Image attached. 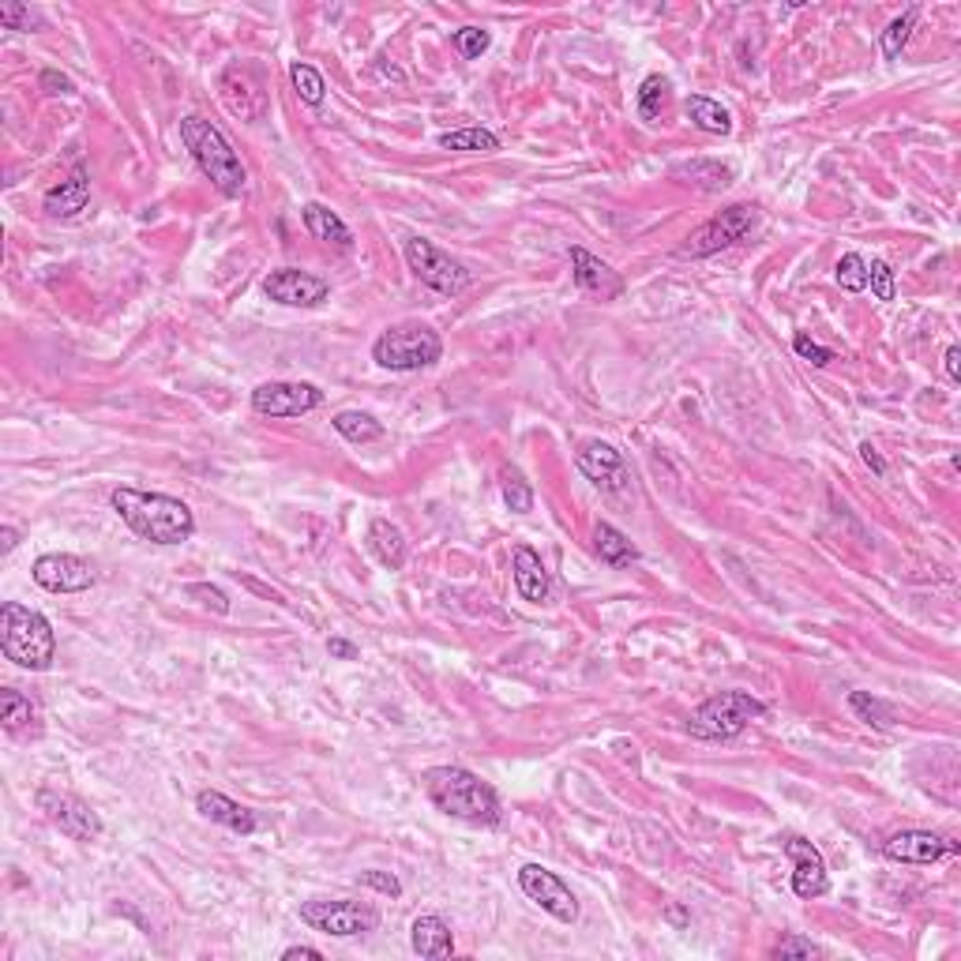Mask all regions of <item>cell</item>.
I'll return each instance as SVG.
<instances>
[{"instance_id":"obj_1","label":"cell","mask_w":961,"mask_h":961,"mask_svg":"<svg viewBox=\"0 0 961 961\" xmlns=\"http://www.w3.org/2000/svg\"><path fill=\"white\" fill-rule=\"evenodd\" d=\"M113 511L139 541L151 545H184L196 534V515L178 496L144 489H117L113 492Z\"/></svg>"},{"instance_id":"obj_2","label":"cell","mask_w":961,"mask_h":961,"mask_svg":"<svg viewBox=\"0 0 961 961\" xmlns=\"http://www.w3.org/2000/svg\"><path fill=\"white\" fill-rule=\"evenodd\" d=\"M421 785H425L432 804L444 815L462 819V823L496 826L500 815H504L496 789L466 766H432V770L421 774Z\"/></svg>"},{"instance_id":"obj_3","label":"cell","mask_w":961,"mask_h":961,"mask_svg":"<svg viewBox=\"0 0 961 961\" xmlns=\"http://www.w3.org/2000/svg\"><path fill=\"white\" fill-rule=\"evenodd\" d=\"M181 144L188 147V155L196 158L203 178H210L222 196L237 199L249 188V170H244L241 155L233 151V144L222 136V128H215L203 117H184L181 121Z\"/></svg>"},{"instance_id":"obj_4","label":"cell","mask_w":961,"mask_h":961,"mask_svg":"<svg viewBox=\"0 0 961 961\" xmlns=\"http://www.w3.org/2000/svg\"><path fill=\"white\" fill-rule=\"evenodd\" d=\"M0 650L8 661L31 673H46L57 657V634L38 608H26L20 602L0 605Z\"/></svg>"},{"instance_id":"obj_5","label":"cell","mask_w":961,"mask_h":961,"mask_svg":"<svg viewBox=\"0 0 961 961\" xmlns=\"http://www.w3.org/2000/svg\"><path fill=\"white\" fill-rule=\"evenodd\" d=\"M766 713V702L747 691H718L687 718V733L699 740H733Z\"/></svg>"},{"instance_id":"obj_6","label":"cell","mask_w":961,"mask_h":961,"mask_svg":"<svg viewBox=\"0 0 961 961\" xmlns=\"http://www.w3.org/2000/svg\"><path fill=\"white\" fill-rule=\"evenodd\" d=\"M444 357V342L425 323H399V328L384 331L373 346V361L391 373H421V368L436 365Z\"/></svg>"},{"instance_id":"obj_7","label":"cell","mask_w":961,"mask_h":961,"mask_svg":"<svg viewBox=\"0 0 961 961\" xmlns=\"http://www.w3.org/2000/svg\"><path fill=\"white\" fill-rule=\"evenodd\" d=\"M402 252H405V263H410L413 275L444 297H458L473 282V275L462 267V263L451 260V255H447L444 249H436L432 241H425V237H405Z\"/></svg>"},{"instance_id":"obj_8","label":"cell","mask_w":961,"mask_h":961,"mask_svg":"<svg viewBox=\"0 0 961 961\" xmlns=\"http://www.w3.org/2000/svg\"><path fill=\"white\" fill-rule=\"evenodd\" d=\"M752 226H755V207L733 203V207H725L721 215H713L710 222L691 229V237L680 244V255H687V260H707V255L733 249L736 241H744V237L752 233Z\"/></svg>"},{"instance_id":"obj_9","label":"cell","mask_w":961,"mask_h":961,"mask_svg":"<svg viewBox=\"0 0 961 961\" xmlns=\"http://www.w3.org/2000/svg\"><path fill=\"white\" fill-rule=\"evenodd\" d=\"M301 920L331 939H354L380 928V913L365 902H305Z\"/></svg>"},{"instance_id":"obj_10","label":"cell","mask_w":961,"mask_h":961,"mask_svg":"<svg viewBox=\"0 0 961 961\" xmlns=\"http://www.w3.org/2000/svg\"><path fill=\"white\" fill-rule=\"evenodd\" d=\"M34 804H38V811L49 819L53 826H57L60 834L72 837V842H94V837L102 834V819H99V811L87 804V800L72 797V792L42 789L38 797H34Z\"/></svg>"},{"instance_id":"obj_11","label":"cell","mask_w":961,"mask_h":961,"mask_svg":"<svg viewBox=\"0 0 961 961\" xmlns=\"http://www.w3.org/2000/svg\"><path fill=\"white\" fill-rule=\"evenodd\" d=\"M518 886L530 902L541 905L549 916H557L560 924H575L579 920V902L571 894V886L563 883L557 871L541 868V863H523L518 868Z\"/></svg>"},{"instance_id":"obj_12","label":"cell","mask_w":961,"mask_h":961,"mask_svg":"<svg viewBox=\"0 0 961 961\" xmlns=\"http://www.w3.org/2000/svg\"><path fill=\"white\" fill-rule=\"evenodd\" d=\"M323 391L316 384H263L252 391V410L263 417H305L320 410Z\"/></svg>"},{"instance_id":"obj_13","label":"cell","mask_w":961,"mask_h":961,"mask_svg":"<svg viewBox=\"0 0 961 961\" xmlns=\"http://www.w3.org/2000/svg\"><path fill=\"white\" fill-rule=\"evenodd\" d=\"M575 466L586 473V481H594L597 489H605V492H628L631 489L628 458L616 451L613 444H605V439H586L575 455Z\"/></svg>"},{"instance_id":"obj_14","label":"cell","mask_w":961,"mask_h":961,"mask_svg":"<svg viewBox=\"0 0 961 961\" xmlns=\"http://www.w3.org/2000/svg\"><path fill=\"white\" fill-rule=\"evenodd\" d=\"M31 575L49 594H79V590L94 586V568L72 557V552H46V557L34 560Z\"/></svg>"},{"instance_id":"obj_15","label":"cell","mask_w":961,"mask_h":961,"mask_svg":"<svg viewBox=\"0 0 961 961\" xmlns=\"http://www.w3.org/2000/svg\"><path fill=\"white\" fill-rule=\"evenodd\" d=\"M263 294H267L275 305H286V308H316V305L328 301L331 286L323 278L308 275V271L278 267L263 278Z\"/></svg>"},{"instance_id":"obj_16","label":"cell","mask_w":961,"mask_h":961,"mask_svg":"<svg viewBox=\"0 0 961 961\" xmlns=\"http://www.w3.org/2000/svg\"><path fill=\"white\" fill-rule=\"evenodd\" d=\"M218 94H222L226 110L233 113V117L249 121V125L263 121V113H267V94H263V87L255 83L249 68L241 65H229L226 72L218 76Z\"/></svg>"},{"instance_id":"obj_17","label":"cell","mask_w":961,"mask_h":961,"mask_svg":"<svg viewBox=\"0 0 961 961\" xmlns=\"http://www.w3.org/2000/svg\"><path fill=\"white\" fill-rule=\"evenodd\" d=\"M785 853L792 857V894L811 902V897H823L826 890H831L826 860L815 845L804 842V837H789V842H785Z\"/></svg>"},{"instance_id":"obj_18","label":"cell","mask_w":961,"mask_h":961,"mask_svg":"<svg viewBox=\"0 0 961 961\" xmlns=\"http://www.w3.org/2000/svg\"><path fill=\"white\" fill-rule=\"evenodd\" d=\"M883 857L897 863H936L942 857H958V842L931 831H902L883 842Z\"/></svg>"},{"instance_id":"obj_19","label":"cell","mask_w":961,"mask_h":961,"mask_svg":"<svg viewBox=\"0 0 961 961\" xmlns=\"http://www.w3.org/2000/svg\"><path fill=\"white\" fill-rule=\"evenodd\" d=\"M571 275H575L582 294L602 297V301H616V297L623 294V278L616 275L605 260L590 255L586 249H571Z\"/></svg>"},{"instance_id":"obj_20","label":"cell","mask_w":961,"mask_h":961,"mask_svg":"<svg viewBox=\"0 0 961 961\" xmlns=\"http://www.w3.org/2000/svg\"><path fill=\"white\" fill-rule=\"evenodd\" d=\"M87 203H91V173H87L83 165H76L65 181H57L53 188H46V196H42V207H46L49 218H76Z\"/></svg>"},{"instance_id":"obj_21","label":"cell","mask_w":961,"mask_h":961,"mask_svg":"<svg viewBox=\"0 0 961 961\" xmlns=\"http://www.w3.org/2000/svg\"><path fill=\"white\" fill-rule=\"evenodd\" d=\"M511 571H515V590L526 597V602H534V605L549 602L552 579H549V571H545L541 557H537L530 545H518V549L511 552Z\"/></svg>"},{"instance_id":"obj_22","label":"cell","mask_w":961,"mask_h":961,"mask_svg":"<svg viewBox=\"0 0 961 961\" xmlns=\"http://www.w3.org/2000/svg\"><path fill=\"white\" fill-rule=\"evenodd\" d=\"M196 808L203 819H210V823L218 826H229V831L237 834H255V826H260L249 808H241L237 800H229L226 792H215V789H203L196 797Z\"/></svg>"},{"instance_id":"obj_23","label":"cell","mask_w":961,"mask_h":961,"mask_svg":"<svg viewBox=\"0 0 961 961\" xmlns=\"http://www.w3.org/2000/svg\"><path fill=\"white\" fill-rule=\"evenodd\" d=\"M410 947L413 954L421 958H451L455 954V939H451V928H447L444 916H417L410 928Z\"/></svg>"},{"instance_id":"obj_24","label":"cell","mask_w":961,"mask_h":961,"mask_svg":"<svg viewBox=\"0 0 961 961\" xmlns=\"http://www.w3.org/2000/svg\"><path fill=\"white\" fill-rule=\"evenodd\" d=\"M673 178H680L684 184H695L702 192H721L736 181V170L718 158H691V162L673 165Z\"/></svg>"},{"instance_id":"obj_25","label":"cell","mask_w":961,"mask_h":961,"mask_svg":"<svg viewBox=\"0 0 961 961\" xmlns=\"http://www.w3.org/2000/svg\"><path fill=\"white\" fill-rule=\"evenodd\" d=\"M301 218H305V229L316 237V241L339 244V249H350V244H354V233H350V226L342 222V218L334 215L331 207H323V203H305Z\"/></svg>"},{"instance_id":"obj_26","label":"cell","mask_w":961,"mask_h":961,"mask_svg":"<svg viewBox=\"0 0 961 961\" xmlns=\"http://www.w3.org/2000/svg\"><path fill=\"white\" fill-rule=\"evenodd\" d=\"M368 549H373V557L384 563L387 571H399L405 563V537L394 523H387V518H373V526H368Z\"/></svg>"},{"instance_id":"obj_27","label":"cell","mask_w":961,"mask_h":961,"mask_svg":"<svg viewBox=\"0 0 961 961\" xmlns=\"http://www.w3.org/2000/svg\"><path fill=\"white\" fill-rule=\"evenodd\" d=\"M0 721H4V729L15 736L38 733V707H34V699H26L23 691L4 687V691H0Z\"/></svg>"},{"instance_id":"obj_28","label":"cell","mask_w":961,"mask_h":961,"mask_svg":"<svg viewBox=\"0 0 961 961\" xmlns=\"http://www.w3.org/2000/svg\"><path fill=\"white\" fill-rule=\"evenodd\" d=\"M684 113L691 117L695 128L710 131V136H729V131H733V113L721 102L707 99V94H691V99L684 102Z\"/></svg>"},{"instance_id":"obj_29","label":"cell","mask_w":961,"mask_h":961,"mask_svg":"<svg viewBox=\"0 0 961 961\" xmlns=\"http://www.w3.org/2000/svg\"><path fill=\"white\" fill-rule=\"evenodd\" d=\"M594 549H597V557H602V563H608V568H631V563L639 560V549L628 541V534L616 530V526H608V523H597Z\"/></svg>"},{"instance_id":"obj_30","label":"cell","mask_w":961,"mask_h":961,"mask_svg":"<svg viewBox=\"0 0 961 961\" xmlns=\"http://www.w3.org/2000/svg\"><path fill=\"white\" fill-rule=\"evenodd\" d=\"M331 425H334V432H339V436H346L350 444H373V439L384 436V425L373 417V413H365V410H342V413H334Z\"/></svg>"},{"instance_id":"obj_31","label":"cell","mask_w":961,"mask_h":961,"mask_svg":"<svg viewBox=\"0 0 961 961\" xmlns=\"http://www.w3.org/2000/svg\"><path fill=\"white\" fill-rule=\"evenodd\" d=\"M849 710L857 713L863 725L879 729V733H890V729H894V707L879 699V695H871V691H853L849 695Z\"/></svg>"},{"instance_id":"obj_32","label":"cell","mask_w":961,"mask_h":961,"mask_svg":"<svg viewBox=\"0 0 961 961\" xmlns=\"http://www.w3.org/2000/svg\"><path fill=\"white\" fill-rule=\"evenodd\" d=\"M439 147H444V151L492 155V151H500V139L492 136L489 128H458V131H444V136H439Z\"/></svg>"},{"instance_id":"obj_33","label":"cell","mask_w":961,"mask_h":961,"mask_svg":"<svg viewBox=\"0 0 961 961\" xmlns=\"http://www.w3.org/2000/svg\"><path fill=\"white\" fill-rule=\"evenodd\" d=\"M500 492H504V504L515 511V515L534 511V489L518 466H504V470H500Z\"/></svg>"},{"instance_id":"obj_34","label":"cell","mask_w":961,"mask_h":961,"mask_svg":"<svg viewBox=\"0 0 961 961\" xmlns=\"http://www.w3.org/2000/svg\"><path fill=\"white\" fill-rule=\"evenodd\" d=\"M289 83H294L297 99H301L305 105H320L323 99H328V83H323V76L316 72L312 65H305V60H294V65H289Z\"/></svg>"},{"instance_id":"obj_35","label":"cell","mask_w":961,"mask_h":961,"mask_svg":"<svg viewBox=\"0 0 961 961\" xmlns=\"http://www.w3.org/2000/svg\"><path fill=\"white\" fill-rule=\"evenodd\" d=\"M916 20H920V8L913 4L909 12H905V15H897V20L890 23L886 31H883V38H879V46H883V57H886V60H897V57H902V49H905V42H909V34H913Z\"/></svg>"},{"instance_id":"obj_36","label":"cell","mask_w":961,"mask_h":961,"mask_svg":"<svg viewBox=\"0 0 961 961\" xmlns=\"http://www.w3.org/2000/svg\"><path fill=\"white\" fill-rule=\"evenodd\" d=\"M834 278L845 294H863V289H868V260L857 252H845L834 267Z\"/></svg>"},{"instance_id":"obj_37","label":"cell","mask_w":961,"mask_h":961,"mask_svg":"<svg viewBox=\"0 0 961 961\" xmlns=\"http://www.w3.org/2000/svg\"><path fill=\"white\" fill-rule=\"evenodd\" d=\"M868 286H871V294H876V301H894L897 278H894V271H890V263H883V260L868 263Z\"/></svg>"},{"instance_id":"obj_38","label":"cell","mask_w":961,"mask_h":961,"mask_svg":"<svg viewBox=\"0 0 961 961\" xmlns=\"http://www.w3.org/2000/svg\"><path fill=\"white\" fill-rule=\"evenodd\" d=\"M451 42H455V49L462 53L466 60H478L484 49H489V31H481V26H462V31H455L451 34Z\"/></svg>"},{"instance_id":"obj_39","label":"cell","mask_w":961,"mask_h":961,"mask_svg":"<svg viewBox=\"0 0 961 961\" xmlns=\"http://www.w3.org/2000/svg\"><path fill=\"white\" fill-rule=\"evenodd\" d=\"M0 26H8V31H38L42 15L31 12L26 4H0Z\"/></svg>"},{"instance_id":"obj_40","label":"cell","mask_w":961,"mask_h":961,"mask_svg":"<svg viewBox=\"0 0 961 961\" xmlns=\"http://www.w3.org/2000/svg\"><path fill=\"white\" fill-rule=\"evenodd\" d=\"M661 94H665V79H661V76L642 79V87H639V113L647 121L657 117V99H661Z\"/></svg>"},{"instance_id":"obj_41","label":"cell","mask_w":961,"mask_h":961,"mask_svg":"<svg viewBox=\"0 0 961 961\" xmlns=\"http://www.w3.org/2000/svg\"><path fill=\"white\" fill-rule=\"evenodd\" d=\"M188 597H196L199 605H207L210 613H218V616H226V613H229V597H226L218 586H207V582H192V586H188Z\"/></svg>"},{"instance_id":"obj_42","label":"cell","mask_w":961,"mask_h":961,"mask_svg":"<svg viewBox=\"0 0 961 961\" xmlns=\"http://www.w3.org/2000/svg\"><path fill=\"white\" fill-rule=\"evenodd\" d=\"M792 350H797V354L804 357V361H811L815 368H823V365H831V361H834V350H826V346H819V342H811L804 331H800L797 339H792Z\"/></svg>"},{"instance_id":"obj_43","label":"cell","mask_w":961,"mask_h":961,"mask_svg":"<svg viewBox=\"0 0 961 961\" xmlns=\"http://www.w3.org/2000/svg\"><path fill=\"white\" fill-rule=\"evenodd\" d=\"M819 954H823V950H819L811 939H800V936H789L774 947V958H819Z\"/></svg>"},{"instance_id":"obj_44","label":"cell","mask_w":961,"mask_h":961,"mask_svg":"<svg viewBox=\"0 0 961 961\" xmlns=\"http://www.w3.org/2000/svg\"><path fill=\"white\" fill-rule=\"evenodd\" d=\"M361 883L373 886V890H380V894H387V897H399L402 894V883L394 876H387V871H361Z\"/></svg>"},{"instance_id":"obj_45","label":"cell","mask_w":961,"mask_h":961,"mask_svg":"<svg viewBox=\"0 0 961 961\" xmlns=\"http://www.w3.org/2000/svg\"><path fill=\"white\" fill-rule=\"evenodd\" d=\"M38 87H42V91H46V94H72V91H76L72 79L60 76V72H53V68H46V72H42Z\"/></svg>"},{"instance_id":"obj_46","label":"cell","mask_w":961,"mask_h":961,"mask_svg":"<svg viewBox=\"0 0 961 961\" xmlns=\"http://www.w3.org/2000/svg\"><path fill=\"white\" fill-rule=\"evenodd\" d=\"M860 458H863V462H868V470L876 473V478H883V473H886V462H883V458H879V451H876V447H871V444H860Z\"/></svg>"},{"instance_id":"obj_47","label":"cell","mask_w":961,"mask_h":961,"mask_svg":"<svg viewBox=\"0 0 961 961\" xmlns=\"http://www.w3.org/2000/svg\"><path fill=\"white\" fill-rule=\"evenodd\" d=\"M328 654L339 657V661H354L357 657V647H354V642H346V639H331L328 642Z\"/></svg>"},{"instance_id":"obj_48","label":"cell","mask_w":961,"mask_h":961,"mask_svg":"<svg viewBox=\"0 0 961 961\" xmlns=\"http://www.w3.org/2000/svg\"><path fill=\"white\" fill-rule=\"evenodd\" d=\"M942 361H947V376L958 384V380H961V350H958V346H950V350H947V357H942Z\"/></svg>"},{"instance_id":"obj_49","label":"cell","mask_w":961,"mask_h":961,"mask_svg":"<svg viewBox=\"0 0 961 961\" xmlns=\"http://www.w3.org/2000/svg\"><path fill=\"white\" fill-rule=\"evenodd\" d=\"M294 958H316V961H320L323 954L316 947H286V950H282V961H294Z\"/></svg>"},{"instance_id":"obj_50","label":"cell","mask_w":961,"mask_h":961,"mask_svg":"<svg viewBox=\"0 0 961 961\" xmlns=\"http://www.w3.org/2000/svg\"><path fill=\"white\" fill-rule=\"evenodd\" d=\"M0 537H4V552H12L15 545H20V530H15V526H4V530H0Z\"/></svg>"}]
</instances>
